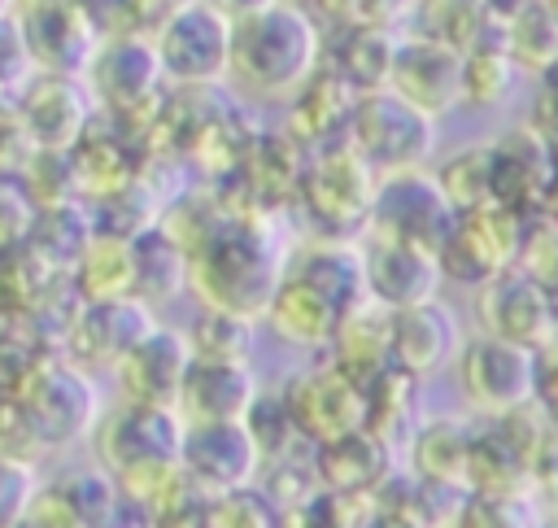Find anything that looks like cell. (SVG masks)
Here are the masks:
<instances>
[{
  "label": "cell",
  "instance_id": "obj_1",
  "mask_svg": "<svg viewBox=\"0 0 558 528\" xmlns=\"http://www.w3.org/2000/svg\"><path fill=\"white\" fill-rule=\"evenodd\" d=\"M323 65L318 17L292 0H270L266 9L231 26L227 79L240 96L253 100H292L310 74Z\"/></svg>",
  "mask_w": 558,
  "mask_h": 528
},
{
  "label": "cell",
  "instance_id": "obj_2",
  "mask_svg": "<svg viewBox=\"0 0 558 528\" xmlns=\"http://www.w3.org/2000/svg\"><path fill=\"white\" fill-rule=\"evenodd\" d=\"M179 441H183V415L174 406H148L126 397L100 410L92 428L96 463L118 480L122 497L140 502L144 511H153L157 497L179 476Z\"/></svg>",
  "mask_w": 558,
  "mask_h": 528
},
{
  "label": "cell",
  "instance_id": "obj_3",
  "mask_svg": "<svg viewBox=\"0 0 558 528\" xmlns=\"http://www.w3.org/2000/svg\"><path fill=\"white\" fill-rule=\"evenodd\" d=\"M288 253L253 223H222L187 253V288L201 305L244 314L262 323L270 292L279 288Z\"/></svg>",
  "mask_w": 558,
  "mask_h": 528
},
{
  "label": "cell",
  "instance_id": "obj_4",
  "mask_svg": "<svg viewBox=\"0 0 558 528\" xmlns=\"http://www.w3.org/2000/svg\"><path fill=\"white\" fill-rule=\"evenodd\" d=\"M436 122L440 118H432L427 109H418L414 100H405L401 92L384 83V87L353 96L340 140H349V148L362 153L375 166V175H388V170H410V166L432 161Z\"/></svg>",
  "mask_w": 558,
  "mask_h": 528
},
{
  "label": "cell",
  "instance_id": "obj_5",
  "mask_svg": "<svg viewBox=\"0 0 558 528\" xmlns=\"http://www.w3.org/2000/svg\"><path fill=\"white\" fill-rule=\"evenodd\" d=\"M375 166L349 148V140H327L301 166L296 196L310 214V227L323 236H362L375 201Z\"/></svg>",
  "mask_w": 558,
  "mask_h": 528
},
{
  "label": "cell",
  "instance_id": "obj_6",
  "mask_svg": "<svg viewBox=\"0 0 558 528\" xmlns=\"http://www.w3.org/2000/svg\"><path fill=\"white\" fill-rule=\"evenodd\" d=\"M449 371L458 380L462 401L484 419H501L536 401V349L519 340H506L493 332L462 336Z\"/></svg>",
  "mask_w": 558,
  "mask_h": 528
},
{
  "label": "cell",
  "instance_id": "obj_7",
  "mask_svg": "<svg viewBox=\"0 0 558 528\" xmlns=\"http://www.w3.org/2000/svg\"><path fill=\"white\" fill-rule=\"evenodd\" d=\"M523 227L527 214L488 201L475 209H458L453 227L445 231L436 257H440V275L462 284V288H480L484 279H493L497 271L514 266L519 244H523Z\"/></svg>",
  "mask_w": 558,
  "mask_h": 528
},
{
  "label": "cell",
  "instance_id": "obj_8",
  "mask_svg": "<svg viewBox=\"0 0 558 528\" xmlns=\"http://www.w3.org/2000/svg\"><path fill=\"white\" fill-rule=\"evenodd\" d=\"M161 79L179 87H209L227 79V57H231V22L214 13L205 0H179L157 35H153Z\"/></svg>",
  "mask_w": 558,
  "mask_h": 528
},
{
  "label": "cell",
  "instance_id": "obj_9",
  "mask_svg": "<svg viewBox=\"0 0 558 528\" xmlns=\"http://www.w3.org/2000/svg\"><path fill=\"white\" fill-rule=\"evenodd\" d=\"M453 205L445 196V188L436 183V175L427 166H410V170H388L375 183V201H371V218L362 236H388V240H410L423 249H440L445 231L453 227Z\"/></svg>",
  "mask_w": 558,
  "mask_h": 528
},
{
  "label": "cell",
  "instance_id": "obj_10",
  "mask_svg": "<svg viewBox=\"0 0 558 528\" xmlns=\"http://www.w3.org/2000/svg\"><path fill=\"white\" fill-rule=\"evenodd\" d=\"M296 432L310 445H327L344 432H357L366 423V384L340 371L327 353L310 367H301L283 388H279Z\"/></svg>",
  "mask_w": 558,
  "mask_h": 528
},
{
  "label": "cell",
  "instance_id": "obj_11",
  "mask_svg": "<svg viewBox=\"0 0 558 528\" xmlns=\"http://www.w3.org/2000/svg\"><path fill=\"white\" fill-rule=\"evenodd\" d=\"M17 401L39 436V445L57 449L70 445L78 436H92L96 419H100V397L92 384V371H83L78 362L65 367H31V375L17 388Z\"/></svg>",
  "mask_w": 558,
  "mask_h": 528
},
{
  "label": "cell",
  "instance_id": "obj_12",
  "mask_svg": "<svg viewBox=\"0 0 558 528\" xmlns=\"http://www.w3.org/2000/svg\"><path fill=\"white\" fill-rule=\"evenodd\" d=\"M475 319L480 332L519 340L536 353L558 340V297L519 266H506L475 288Z\"/></svg>",
  "mask_w": 558,
  "mask_h": 528
},
{
  "label": "cell",
  "instance_id": "obj_13",
  "mask_svg": "<svg viewBox=\"0 0 558 528\" xmlns=\"http://www.w3.org/2000/svg\"><path fill=\"white\" fill-rule=\"evenodd\" d=\"M183 476L209 497L262 476V449L244 419H183L179 441Z\"/></svg>",
  "mask_w": 558,
  "mask_h": 528
},
{
  "label": "cell",
  "instance_id": "obj_14",
  "mask_svg": "<svg viewBox=\"0 0 558 528\" xmlns=\"http://www.w3.org/2000/svg\"><path fill=\"white\" fill-rule=\"evenodd\" d=\"M17 118L31 127L35 144L48 153H65L92 122L96 96L83 74L70 70H31V79L9 96Z\"/></svg>",
  "mask_w": 558,
  "mask_h": 528
},
{
  "label": "cell",
  "instance_id": "obj_15",
  "mask_svg": "<svg viewBox=\"0 0 558 528\" xmlns=\"http://www.w3.org/2000/svg\"><path fill=\"white\" fill-rule=\"evenodd\" d=\"M388 87L427 109L432 118H445L462 105V48H449L440 39L405 31L392 52Z\"/></svg>",
  "mask_w": 558,
  "mask_h": 528
},
{
  "label": "cell",
  "instance_id": "obj_16",
  "mask_svg": "<svg viewBox=\"0 0 558 528\" xmlns=\"http://www.w3.org/2000/svg\"><path fill=\"white\" fill-rule=\"evenodd\" d=\"M153 305L140 297H105V301H83V310L65 327V353L83 371H100L113 362L153 327Z\"/></svg>",
  "mask_w": 558,
  "mask_h": 528
},
{
  "label": "cell",
  "instance_id": "obj_17",
  "mask_svg": "<svg viewBox=\"0 0 558 528\" xmlns=\"http://www.w3.org/2000/svg\"><path fill=\"white\" fill-rule=\"evenodd\" d=\"M192 367V345L183 332H170L153 323L118 362H113V384L118 397L126 401H148V406H174L183 375Z\"/></svg>",
  "mask_w": 558,
  "mask_h": 528
},
{
  "label": "cell",
  "instance_id": "obj_18",
  "mask_svg": "<svg viewBox=\"0 0 558 528\" xmlns=\"http://www.w3.org/2000/svg\"><path fill=\"white\" fill-rule=\"evenodd\" d=\"M362 271H366V297L384 301L388 310L440 297L445 284L436 249L388 236H362Z\"/></svg>",
  "mask_w": 558,
  "mask_h": 528
},
{
  "label": "cell",
  "instance_id": "obj_19",
  "mask_svg": "<svg viewBox=\"0 0 558 528\" xmlns=\"http://www.w3.org/2000/svg\"><path fill=\"white\" fill-rule=\"evenodd\" d=\"M122 511V489L118 480L96 463V467H70L31 489L26 502V524H113Z\"/></svg>",
  "mask_w": 558,
  "mask_h": 528
},
{
  "label": "cell",
  "instance_id": "obj_20",
  "mask_svg": "<svg viewBox=\"0 0 558 528\" xmlns=\"http://www.w3.org/2000/svg\"><path fill=\"white\" fill-rule=\"evenodd\" d=\"M458 345H462V323L440 297L392 310V367L410 371L414 380H432L449 371Z\"/></svg>",
  "mask_w": 558,
  "mask_h": 528
},
{
  "label": "cell",
  "instance_id": "obj_21",
  "mask_svg": "<svg viewBox=\"0 0 558 528\" xmlns=\"http://www.w3.org/2000/svg\"><path fill=\"white\" fill-rule=\"evenodd\" d=\"M161 79V61L153 39L140 35H100L92 61L83 65V83L105 109H135Z\"/></svg>",
  "mask_w": 558,
  "mask_h": 528
},
{
  "label": "cell",
  "instance_id": "obj_22",
  "mask_svg": "<svg viewBox=\"0 0 558 528\" xmlns=\"http://www.w3.org/2000/svg\"><path fill=\"white\" fill-rule=\"evenodd\" d=\"M488 153H493V196L501 205L519 209V214L541 209L545 188L558 170L549 135H541V127L523 122V127L501 131L497 140H488Z\"/></svg>",
  "mask_w": 558,
  "mask_h": 528
},
{
  "label": "cell",
  "instance_id": "obj_23",
  "mask_svg": "<svg viewBox=\"0 0 558 528\" xmlns=\"http://www.w3.org/2000/svg\"><path fill=\"white\" fill-rule=\"evenodd\" d=\"M26 44H31V61L35 70H70L83 74V65L92 61L96 44H100V22L92 17L87 0H61L48 9H31L22 17Z\"/></svg>",
  "mask_w": 558,
  "mask_h": 528
},
{
  "label": "cell",
  "instance_id": "obj_24",
  "mask_svg": "<svg viewBox=\"0 0 558 528\" xmlns=\"http://www.w3.org/2000/svg\"><path fill=\"white\" fill-rule=\"evenodd\" d=\"M257 393L248 358H192L174 410L183 419H244Z\"/></svg>",
  "mask_w": 558,
  "mask_h": 528
},
{
  "label": "cell",
  "instance_id": "obj_25",
  "mask_svg": "<svg viewBox=\"0 0 558 528\" xmlns=\"http://www.w3.org/2000/svg\"><path fill=\"white\" fill-rule=\"evenodd\" d=\"M288 275L314 284L327 301H336L340 310L357 305L366 297V271H362V240L353 236H323L310 231V240H301L288 253Z\"/></svg>",
  "mask_w": 558,
  "mask_h": 528
},
{
  "label": "cell",
  "instance_id": "obj_26",
  "mask_svg": "<svg viewBox=\"0 0 558 528\" xmlns=\"http://www.w3.org/2000/svg\"><path fill=\"white\" fill-rule=\"evenodd\" d=\"M340 314L344 310L336 301H327L314 284H305V279H296V275L283 271L279 288L270 292V301L262 310V323L275 332L279 345L301 349V353H323Z\"/></svg>",
  "mask_w": 558,
  "mask_h": 528
},
{
  "label": "cell",
  "instance_id": "obj_27",
  "mask_svg": "<svg viewBox=\"0 0 558 528\" xmlns=\"http://www.w3.org/2000/svg\"><path fill=\"white\" fill-rule=\"evenodd\" d=\"M340 371H349L353 380H371L375 371H384L392 362V310L375 297H362L357 305H349L336 319V332L323 349Z\"/></svg>",
  "mask_w": 558,
  "mask_h": 528
},
{
  "label": "cell",
  "instance_id": "obj_28",
  "mask_svg": "<svg viewBox=\"0 0 558 528\" xmlns=\"http://www.w3.org/2000/svg\"><path fill=\"white\" fill-rule=\"evenodd\" d=\"M471 423L453 415H427L414 423L405 449H410V471L423 484L436 489H466V458H471Z\"/></svg>",
  "mask_w": 558,
  "mask_h": 528
},
{
  "label": "cell",
  "instance_id": "obj_29",
  "mask_svg": "<svg viewBox=\"0 0 558 528\" xmlns=\"http://www.w3.org/2000/svg\"><path fill=\"white\" fill-rule=\"evenodd\" d=\"M392 463V445L371 436L366 428L344 432L327 445H314V471L323 489H344V493H371L384 484Z\"/></svg>",
  "mask_w": 558,
  "mask_h": 528
},
{
  "label": "cell",
  "instance_id": "obj_30",
  "mask_svg": "<svg viewBox=\"0 0 558 528\" xmlns=\"http://www.w3.org/2000/svg\"><path fill=\"white\" fill-rule=\"evenodd\" d=\"M418 388H423V380H414L410 371H401V367H384V371H375L371 380H366V432L371 436H379L384 445H392V449H401L405 441H410V432H414V423L423 419V410H418Z\"/></svg>",
  "mask_w": 558,
  "mask_h": 528
},
{
  "label": "cell",
  "instance_id": "obj_31",
  "mask_svg": "<svg viewBox=\"0 0 558 528\" xmlns=\"http://www.w3.org/2000/svg\"><path fill=\"white\" fill-rule=\"evenodd\" d=\"M514 57L497 26H488L480 39L462 48V105L471 109H501L514 87Z\"/></svg>",
  "mask_w": 558,
  "mask_h": 528
},
{
  "label": "cell",
  "instance_id": "obj_32",
  "mask_svg": "<svg viewBox=\"0 0 558 528\" xmlns=\"http://www.w3.org/2000/svg\"><path fill=\"white\" fill-rule=\"evenodd\" d=\"M397 39L401 35L388 22H353V26H340V57L331 61V70L353 92L384 87L388 83V70H392Z\"/></svg>",
  "mask_w": 558,
  "mask_h": 528
},
{
  "label": "cell",
  "instance_id": "obj_33",
  "mask_svg": "<svg viewBox=\"0 0 558 528\" xmlns=\"http://www.w3.org/2000/svg\"><path fill=\"white\" fill-rule=\"evenodd\" d=\"M135 244V288L131 297H140L144 305H166L174 292L187 288V249L166 236V231H140L131 236Z\"/></svg>",
  "mask_w": 558,
  "mask_h": 528
},
{
  "label": "cell",
  "instance_id": "obj_34",
  "mask_svg": "<svg viewBox=\"0 0 558 528\" xmlns=\"http://www.w3.org/2000/svg\"><path fill=\"white\" fill-rule=\"evenodd\" d=\"M414 35L440 39L449 48H466L493 26V4L488 0H410Z\"/></svg>",
  "mask_w": 558,
  "mask_h": 528
},
{
  "label": "cell",
  "instance_id": "obj_35",
  "mask_svg": "<svg viewBox=\"0 0 558 528\" xmlns=\"http://www.w3.org/2000/svg\"><path fill=\"white\" fill-rule=\"evenodd\" d=\"M432 175L445 188L453 209H475V205L497 201L493 196V153H488V144H466V148L449 153Z\"/></svg>",
  "mask_w": 558,
  "mask_h": 528
},
{
  "label": "cell",
  "instance_id": "obj_36",
  "mask_svg": "<svg viewBox=\"0 0 558 528\" xmlns=\"http://www.w3.org/2000/svg\"><path fill=\"white\" fill-rule=\"evenodd\" d=\"M514 266L527 271L536 284H545L558 297V218L554 214H545L541 223L523 227V244H519Z\"/></svg>",
  "mask_w": 558,
  "mask_h": 528
},
{
  "label": "cell",
  "instance_id": "obj_37",
  "mask_svg": "<svg viewBox=\"0 0 558 528\" xmlns=\"http://www.w3.org/2000/svg\"><path fill=\"white\" fill-rule=\"evenodd\" d=\"M35 196L13 183V179H0V253H17L26 240H31V227H35Z\"/></svg>",
  "mask_w": 558,
  "mask_h": 528
},
{
  "label": "cell",
  "instance_id": "obj_38",
  "mask_svg": "<svg viewBox=\"0 0 558 528\" xmlns=\"http://www.w3.org/2000/svg\"><path fill=\"white\" fill-rule=\"evenodd\" d=\"M31 70H35V61H31V44H26L22 17L0 9V87L17 92L31 79Z\"/></svg>",
  "mask_w": 558,
  "mask_h": 528
},
{
  "label": "cell",
  "instance_id": "obj_39",
  "mask_svg": "<svg viewBox=\"0 0 558 528\" xmlns=\"http://www.w3.org/2000/svg\"><path fill=\"white\" fill-rule=\"evenodd\" d=\"M31 489H35V476H31L26 458L0 454V524H13L26 515Z\"/></svg>",
  "mask_w": 558,
  "mask_h": 528
},
{
  "label": "cell",
  "instance_id": "obj_40",
  "mask_svg": "<svg viewBox=\"0 0 558 528\" xmlns=\"http://www.w3.org/2000/svg\"><path fill=\"white\" fill-rule=\"evenodd\" d=\"M205 4H209L214 13H222V17H227V22L235 26L240 17H248V13H257V9H266L270 0H205Z\"/></svg>",
  "mask_w": 558,
  "mask_h": 528
},
{
  "label": "cell",
  "instance_id": "obj_41",
  "mask_svg": "<svg viewBox=\"0 0 558 528\" xmlns=\"http://www.w3.org/2000/svg\"><path fill=\"white\" fill-rule=\"evenodd\" d=\"M536 476L545 480V497H549V511L558 515V445L545 454V463L536 467Z\"/></svg>",
  "mask_w": 558,
  "mask_h": 528
},
{
  "label": "cell",
  "instance_id": "obj_42",
  "mask_svg": "<svg viewBox=\"0 0 558 528\" xmlns=\"http://www.w3.org/2000/svg\"><path fill=\"white\" fill-rule=\"evenodd\" d=\"M13 4H17V9H26V13H31V9H48V4H61V0H13Z\"/></svg>",
  "mask_w": 558,
  "mask_h": 528
},
{
  "label": "cell",
  "instance_id": "obj_43",
  "mask_svg": "<svg viewBox=\"0 0 558 528\" xmlns=\"http://www.w3.org/2000/svg\"><path fill=\"white\" fill-rule=\"evenodd\" d=\"M9 4H13V0H0V9H9Z\"/></svg>",
  "mask_w": 558,
  "mask_h": 528
}]
</instances>
